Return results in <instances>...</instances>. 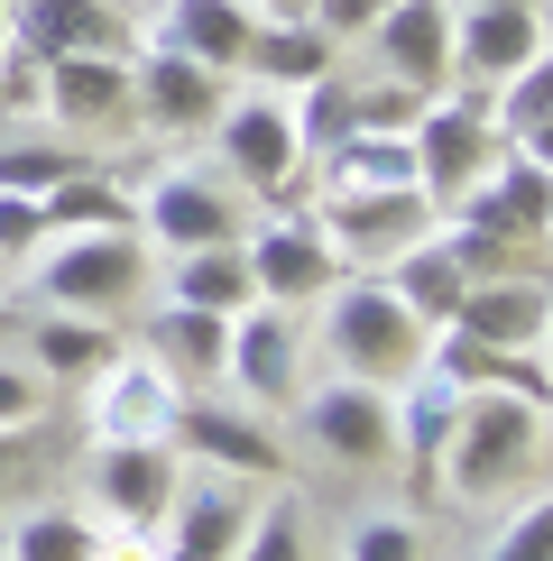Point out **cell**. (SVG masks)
Returning a JSON list of instances; mask_svg holds the SVG:
<instances>
[{"instance_id": "cell-19", "label": "cell", "mask_w": 553, "mask_h": 561, "mask_svg": "<svg viewBox=\"0 0 553 561\" xmlns=\"http://www.w3.org/2000/svg\"><path fill=\"white\" fill-rule=\"evenodd\" d=\"M37 83H46V111L65 129H121L129 121V65L121 56H56Z\"/></svg>"}, {"instance_id": "cell-25", "label": "cell", "mask_w": 553, "mask_h": 561, "mask_svg": "<svg viewBox=\"0 0 553 561\" xmlns=\"http://www.w3.org/2000/svg\"><path fill=\"white\" fill-rule=\"evenodd\" d=\"M176 378L167 368H111L102 387V442H167L176 433Z\"/></svg>"}, {"instance_id": "cell-28", "label": "cell", "mask_w": 553, "mask_h": 561, "mask_svg": "<svg viewBox=\"0 0 553 561\" xmlns=\"http://www.w3.org/2000/svg\"><path fill=\"white\" fill-rule=\"evenodd\" d=\"M37 221H46V240H56V230H138V203L121 194V175L83 167V175H65L56 194L37 203Z\"/></svg>"}, {"instance_id": "cell-18", "label": "cell", "mask_w": 553, "mask_h": 561, "mask_svg": "<svg viewBox=\"0 0 553 561\" xmlns=\"http://www.w3.org/2000/svg\"><path fill=\"white\" fill-rule=\"evenodd\" d=\"M249 28H259V10H249V0H167V10H157V46L213 65V75H240Z\"/></svg>"}, {"instance_id": "cell-44", "label": "cell", "mask_w": 553, "mask_h": 561, "mask_svg": "<svg viewBox=\"0 0 553 561\" xmlns=\"http://www.w3.org/2000/svg\"><path fill=\"white\" fill-rule=\"evenodd\" d=\"M10 460H19V433H0V470H10Z\"/></svg>"}, {"instance_id": "cell-35", "label": "cell", "mask_w": 553, "mask_h": 561, "mask_svg": "<svg viewBox=\"0 0 553 561\" xmlns=\"http://www.w3.org/2000/svg\"><path fill=\"white\" fill-rule=\"evenodd\" d=\"M230 561H305V506L268 497L259 516H249V534H240V552H230Z\"/></svg>"}, {"instance_id": "cell-20", "label": "cell", "mask_w": 553, "mask_h": 561, "mask_svg": "<svg viewBox=\"0 0 553 561\" xmlns=\"http://www.w3.org/2000/svg\"><path fill=\"white\" fill-rule=\"evenodd\" d=\"M222 378L249 387V405H286L295 396V322L286 313H230Z\"/></svg>"}, {"instance_id": "cell-3", "label": "cell", "mask_w": 553, "mask_h": 561, "mask_svg": "<svg viewBox=\"0 0 553 561\" xmlns=\"http://www.w3.org/2000/svg\"><path fill=\"white\" fill-rule=\"evenodd\" d=\"M148 286V240L138 230H56V249L37 259V295L65 313H121Z\"/></svg>"}, {"instance_id": "cell-40", "label": "cell", "mask_w": 553, "mask_h": 561, "mask_svg": "<svg viewBox=\"0 0 553 561\" xmlns=\"http://www.w3.org/2000/svg\"><path fill=\"white\" fill-rule=\"evenodd\" d=\"M46 221H37V194H0V259H37Z\"/></svg>"}, {"instance_id": "cell-42", "label": "cell", "mask_w": 553, "mask_h": 561, "mask_svg": "<svg viewBox=\"0 0 553 561\" xmlns=\"http://www.w3.org/2000/svg\"><path fill=\"white\" fill-rule=\"evenodd\" d=\"M507 148H517L526 167H544V175H553V121H535V129H517V138H507Z\"/></svg>"}, {"instance_id": "cell-13", "label": "cell", "mask_w": 553, "mask_h": 561, "mask_svg": "<svg viewBox=\"0 0 553 561\" xmlns=\"http://www.w3.org/2000/svg\"><path fill=\"white\" fill-rule=\"evenodd\" d=\"M544 322H553V286L544 276H471L443 332H471L489 350H544Z\"/></svg>"}, {"instance_id": "cell-9", "label": "cell", "mask_w": 553, "mask_h": 561, "mask_svg": "<svg viewBox=\"0 0 553 561\" xmlns=\"http://www.w3.org/2000/svg\"><path fill=\"white\" fill-rule=\"evenodd\" d=\"M138 230L167 240L176 259H184V249H230V240H240V203H230V184L176 167V175H157L148 194H138Z\"/></svg>"}, {"instance_id": "cell-47", "label": "cell", "mask_w": 553, "mask_h": 561, "mask_svg": "<svg viewBox=\"0 0 553 561\" xmlns=\"http://www.w3.org/2000/svg\"><path fill=\"white\" fill-rule=\"evenodd\" d=\"M544 350H553V322H544Z\"/></svg>"}, {"instance_id": "cell-15", "label": "cell", "mask_w": 553, "mask_h": 561, "mask_svg": "<svg viewBox=\"0 0 553 561\" xmlns=\"http://www.w3.org/2000/svg\"><path fill=\"white\" fill-rule=\"evenodd\" d=\"M369 37H379V65L397 83H415L425 102L452 83V0H387Z\"/></svg>"}, {"instance_id": "cell-1", "label": "cell", "mask_w": 553, "mask_h": 561, "mask_svg": "<svg viewBox=\"0 0 553 561\" xmlns=\"http://www.w3.org/2000/svg\"><path fill=\"white\" fill-rule=\"evenodd\" d=\"M323 341H332L341 378H369V387H387V378H415V368H425V350H433V322H415L406 304H397V286H387V276H360V286H332Z\"/></svg>"}, {"instance_id": "cell-7", "label": "cell", "mask_w": 553, "mask_h": 561, "mask_svg": "<svg viewBox=\"0 0 553 561\" xmlns=\"http://www.w3.org/2000/svg\"><path fill=\"white\" fill-rule=\"evenodd\" d=\"M222 75L194 56H176V46H148V65H129V121H148L157 138H194L222 121Z\"/></svg>"}, {"instance_id": "cell-21", "label": "cell", "mask_w": 553, "mask_h": 561, "mask_svg": "<svg viewBox=\"0 0 553 561\" xmlns=\"http://www.w3.org/2000/svg\"><path fill=\"white\" fill-rule=\"evenodd\" d=\"M240 75L259 83V92H305V83L332 75V37H323L314 19H259V28H249Z\"/></svg>"}, {"instance_id": "cell-30", "label": "cell", "mask_w": 553, "mask_h": 561, "mask_svg": "<svg viewBox=\"0 0 553 561\" xmlns=\"http://www.w3.org/2000/svg\"><path fill=\"white\" fill-rule=\"evenodd\" d=\"M0 561H102V534L75 506H46V516H19L0 534Z\"/></svg>"}, {"instance_id": "cell-2", "label": "cell", "mask_w": 553, "mask_h": 561, "mask_svg": "<svg viewBox=\"0 0 553 561\" xmlns=\"http://www.w3.org/2000/svg\"><path fill=\"white\" fill-rule=\"evenodd\" d=\"M544 442V405L526 396H498V387H471L452 414V442H443V488L452 497H498L507 479H526Z\"/></svg>"}, {"instance_id": "cell-31", "label": "cell", "mask_w": 553, "mask_h": 561, "mask_svg": "<svg viewBox=\"0 0 553 561\" xmlns=\"http://www.w3.org/2000/svg\"><path fill=\"white\" fill-rule=\"evenodd\" d=\"M92 157L83 148H65V138H0V194H56L65 175H83Z\"/></svg>"}, {"instance_id": "cell-14", "label": "cell", "mask_w": 553, "mask_h": 561, "mask_svg": "<svg viewBox=\"0 0 553 561\" xmlns=\"http://www.w3.org/2000/svg\"><path fill=\"white\" fill-rule=\"evenodd\" d=\"M129 19L111 10V0H10V46L37 65L56 56H121Z\"/></svg>"}, {"instance_id": "cell-33", "label": "cell", "mask_w": 553, "mask_h": 561, "mask_svg": "<svg viewBox=\"0 0 553 561\" xmlns=\"http://www.w3.org/2000/svg\"><path fill=\"white\" fill-rule=\"evenodd\" d=\"M351 129H360V111H351V83H341V75L305 83V102H295V148H305V157H332Z\"/></svg>"}, {"instance_id": "cell-5", "label": "cell", "mask_w": 553, "mask_h": 561, "mask_svg": "<svg viewBox=\"0 0 553 561\" xmlns=\"http://www.w3.org/2000/svg\"><path fill=\"white\" fill-rule=\"evenodd\" d=\"M323 240L341 259H397L433 230V194L425 184H360V194H323Z\"/></svg>"}, {"instance_id": "cell-46", "label": "cell", "mask_w": 553, "mask_h": 561, "mask_svg": "<svg viewBox=\"0 0 553 561\" xmlns=\"http://www.w3.org/2000/svg\"><path fill=\"white\" fill-rule=\"evenodd\" d=\"M452 10H489V0H452Z\"/></svg>"}, {"instance_id": "cell-17", "label": "cell", "mask_w": 553, "mask_h": 561, "mask_svg": "<svg viewBox=\"0 0 553 561\" xmlns=\"http://www.w3.org/2000/svg\"><path fill=\"white\" fill-rule=\"evenodd\" d=\"M167 442H184L194 460H213V470H230V479H249V470H276V433L259 424V414H240V405H176V433Z\"/></svg>"}, {"instance_id": "cell-38", "label": "cell", "mask_w": 553, "mask_h": 561, "mask_svg": "<svg viewBox=\"0 0 553 561\" xmlns=\"http://www.w3.org/2000/svg\"><path fill=\"white\" fill-rule=\"evenodd\" d=\"M489 561H553V497H535L517 525L489 543Z\"/></svg>"}, {"instance_id": "cell-10", "label": "cell", "mask_w": 553, "mask_h": 561, "mask_svg": "<svg viewBox=\"0 0 553 561\" xmlns=\"http://www.w3.org/2000/svg\"><path fill=\"white\" fill-rule=\"evenodd\" d=\"M305 433L332 460H351V470H387V460H397V405H387V387H369V378L323 387L305 405Z\"/></svg>"}, {"instance_id": "cell-8", "label": "cell", "mask_w": 553, "mask_h": 561, "mask_svg": "<svg viewBox=\"0 0 553 561\" xmlns=\"http://www.w3.org/2000/svg\"><path fill=\"white\" fill-rule=\"evenodd\" d=\"M544 10L535 0H489V10H452V75L461 83H507L517 65H535L544 56Z\"/></svg>"}, {"instance_id": "cell-22", "label": "cell", "mask_w": 553, "mask_h": 561, "mask_svg": "<svg viewBox=\"0 0 553 561\" xmlns=\"http://www.w3.org/2000/svg\"><path fill=\"white\" fill-rule=\"evenodd\" d=\"M425 368H443V378L471 396V387H498V396H526V405H544L553 378L535 368V350H489V341H471V332H443L425 350Z\"/></svg>"}, {"instance_id": "cell-11", "label": "cell", "mask_w": 553, "mask_h": 561, "mask_svg": "<svg viewBox=\"0 0 553 561\" xmlns=\"http://www.w3.org/2000/svg\"><path fill=\"white\" fill-rule=\"evenodd\" d=\"M176 442H92V497L111 506L121 525H167V506H176Z\"/></svg>"}, {"instance_id": "cell-4", "label": "cell", "mask_w": 553, "mask_h": 561, "mask_svg": "<svg viewBox=\"0 0 553 561\" xmlns=\"http://www.w3.org/2000/svg\"><path fill=\"white\" fill-rule=\"evenodd\" d=\"M406 148H415V184H425L433 203H461L479 175L507 157V138H498V121H489V102L479 92H433L425 111H415V129H406Z\"/></svg>"}, {"instance_id": "cell-32", "label": "cell", "mask_w": 553, "mask_h": 561, "mask_svg": "<svg viewBox=\"0 0 553 561\" xmlns=\"http://www.w3.org/2000/svg\"><path fill=\"white\" fill-rule=\"evenodd\" d=\"M360 184H415V148L387 129H351L332 148V194H360Z\"/></svg>"}, {"instance_id": "cell-12", "label": "cell", "mask_w": 553, "mask_h": 561, "mask_svg": "<svg viewBox=\"0 0 553 561\" xmlns=\"http://www.w3.org/2000/svg\"><path fill=\"white\" fill-rule=\"evenodd\" d=\"M240 249H249V286L268 304H323L341 286V249L323 240L314 221H268L259 240H240Z\"/></svg>"}, {"instance_id": "cell-24", "label": "cell", "mask_w": 553, "mask_h": 561, "mask_svg": "<svg viewBox=\"0 0 553 561\" xmlns=\"http://www.w3.org/2000/svg\"><path fill=\"white\" fill-rule=\"evenodd\" d=\"M387 286H397V304H406L415 322H433V332H443L471 276H461V259H452V240H443V230H425L415 249H397V259H387Z\"/></svg>"}, {"instance_id": "cell-29", "label": "cell", "mask_w": 553, "mask_h": 561, "mask_svg": "<svg viewBox=\"0 0 553 561\" xmlns=\"http://www.w3.org/2000/svg\"><path fill=\"white\" fill-rule=\"evenodd\" d=\"M111 359H121V350H111V322H75V313H46L37 322V378L75 387V378H102Z\"/></svg>"}, {"instance_id": "cell-36", "label": "cell", "mask_w": 553, "mask_h": 561, "mask_svg": "<svg viewBox=\"0 0 553 561\" xmlns=\"http://www.w3.org/2000/svg\"><path fill=\"white\" fill-rule=\"evenodd\" d=\"M351 561H425V534H415V516H360Z\"/></svg>"}, {"instance_id": "cell-26", "label": "cell", "mask_w": 553, "mask_h": 561, "mask_svg": "<svg viewBox=\"0 0 553 561\" xmlns=\"http://www.w3.org/2000/svg\"><path fill=\"white\" fill-rule=\"evenodd\" d=\"M452 414H461V387L443 368H415V396L397 414V442H406V470L425 488H443V442H452Z\"/></svg>"}, {"instance_id": "cell-27", "label": "cell", "mask_w": 553, "mask_h": 561, "mask_svg": "<svg viewBox=\"0 0 553 561\" xmlns=\"http://www.w3.org/2000/svg\"><path fill=\"white\" fill-rule=\"evenodd\" d=\"M167 304H194V313H249V304H259V286H249V249L240 240H230V249H184Z\"/></svg>"}, {"instance_id": "cell-39", "label": "cell", "mask_w": 553, "mask_h": 561, "mask_svg": "<svg viewBox=\"0 0 553 561\" xmlns=\"http://www.w3.org/2000/svg\"><path fill=\"white\" fill-rule=\"evenodd\" d=\"M37 414H46V378H37V368H10V359H0V433H29Z\"/></svg>"}, {"instance_id": "cell-43", "label": "cell", "mask_w": 553, "mask_h": 561, "mask_svg": "<svg viewBox=\"0 0 553 561\" xmlns=\"http://www.w3.org/2000/svg\"><path fill=\"white\" fill-rule=\"evenodd\" d=\"M249 10H268V19H314V0H249Z\"/></svg>"}, {"instance_id": "cell-16", "label": "cell", "mask_w": 553, "mask_h": 561, "mask_svg": "<svg viewBox=\"0 0 553 561\" xmlns=\"http://www.w3.org/2000/svg\"><path fill=\"white\" fill-rule=\"evenodd\" d=\"M249 488L240 479H194V488H176V506H167V561H230L240 552V534H249Z\"/></svg>"}, {"instance_id": "cell-37", "label": "cell", "mask_w": 553, "mask_h": 561, "mask_svg": "<svg viewBox=\"0 0 553 561\" xmlns=\"http://www.w3.org/2000/svg\"><path fill=\"white\" fill-rule=\"evenodd\" d=\"M351 111H360V129H387V138H406V129H415V111H425V92L387 75V83H369V92H351Z\"/></svg>"}, {"instance_id": "cell-34", "label": "cell", "mask_w": 553, "mask_h": 561, "mask_svg": "<svg viewBox=\"0 0 553 561\" xmlns=\"http://www.w3.org/2000/svg\"><path fill=\"white\" fill-rule=\"evenodd\" d=\"M489 121H498V138H517V129L553 121V46H544L535 65H517V75H507V92L489 102Z\"/></svg>"}, {"instance_id": "cell-45", "label": "cell", "mask_w": 553, "mask_h": 561, "mask_svg": "<svg viewBox=\"0 0 553 561\" xmlns=\"http://www.w3.org/2000/svg\"><path fill=\"white\" fill-rule=\"evenodd\" d=\"M0 56H10V0H0Z\"/></svg>"}, {"instance_id": "cell-41", "label": "cell", "mask_w": 553, "mask_h": 561, "mask_svg": "<svg viewBox=\"0 0 553 561\" xmlns=\"http://www.w3.org/2000/svg\"><path fill=\"white\" fill-rule=\"evenodd\" d=\"M379 10H387V0H314V28L323 37H369V28H379Z\"/></svg>"}, {"instance_id": "cell-23", "label": "cell", "mask_w": 553, "mask_h": 561, "mask_svg": "<svg viewBox=\"0 0 553 561\" xmlns=\"http://www.w3.org/2000/svg\"><path fill=\"white\" fill-rule=\"evenodd\" d=\"M148 350L176 387H213L222 378V350H230V313H194V304H167L148 322Z\"/></svg>"}, {"instance_id": "cell-6", "label": "cell", "mask_w": 553, "mask_h": 561, "mask_svg": "<svg viewBox=\"0 0 553 561\" xmlns=\"http://www.w3.org/2000/svg\"><path fill=\"white\" fill-rule=\"evenodd\" d=\"M222 167L249 184V194H286L295 167H305V148H295V111L276 102V92H240V102H222Z\"/></svg>"}]
</instances>
